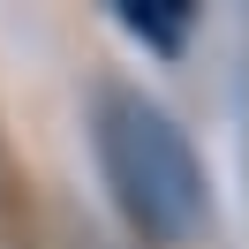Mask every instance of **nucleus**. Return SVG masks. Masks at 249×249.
<instances>
[{
  "mask_svg": "<svg viewBox=\"0 0 249 249\" xmlns=\"http://www.w3.org/2000/svg\"><path fill=\"white\" fill-rule=\"evenodd\" d=\"M121 23L143 38V46H159V53H181V38H189V8L181 0H128Z\"/></svg>",
  "mask_w": 249,
  "mask_h": 249,
  "instance_id": "nucleus-2",
  "label": "nucleus"
},
{
  "mask_svg": "<svg viewBox=\"0 0 249 249\" xmlns=\"http://www.w3.org/2000/svg\"><path fill=\"white\" fill-rule=\"evenodd\" d=\"M91 151L106 166L121 212L151 242H181V234L212 227V174L174 128V113L151 106L143 91H128V83L91 91Z\"/></svg>",
  "mask_w": 249,
  "mask_h": 249,
  "instance_id": "nucleus-1",
  "label": "nucleus"
}]
</instances>
